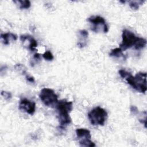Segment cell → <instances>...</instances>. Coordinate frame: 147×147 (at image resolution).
Here are the masks:
<instances>
[{
    "label": "cell",
    "mask_w": 147,
    "mask_h": 147,
    "mask_svg": "<svg viewBox=\"0 0 147 147\" xmlns=\"http://www.w3.org/2000/svg\"><path fill=\"white\" fill-rule=\"evenodd\" d=\"M130 111L133 114H137L138 113V109L137 107L134 106H131L130 107Z\"/></svg>",
    "instance_id": "ac0fdd59"
},
{
    "label": "cell",
    "mask_w": 147,
    "mask_h": 147,
    "mask_svg": "<svg viewBox=\"0 0 147 147\" xmlns=\"http://www.w3.org/2000/svg\"><path fill=\"white\" fill-rule=\"evenodd\" d=\"M26 79L28 82H30V83H34L35 82L34 78L30 75H26Z\"/></svg>",
    "instance_id": "d6986e66"
},
{
    "label": "cell",
    "mask_w": 147,
    "mask_h": 147,
    "mask_svg": "<svg viewBox=\"0 0 147 147\" xmlns=\"http://www.w3.org/2000/svg\"><path fill=\"white\" fill-rule=\"evenodd\" d=\"M146 44V39L142 38V37H138L135 44H134V48L136 49H140L145 47Z\"/></svg>",
    "instance_id": "5bb4252c"
},
{
    "label": "cell",
    "mask_w": 147,
    "mask_h": 147,
    "mask_svg": "<svg viewBox=\"0 0 147 147\" xmlns=\"http://www.w3.org/2000/svg\"><path fill=\"white\" fill-rule=\"evenodd\" d=\"M19 109L30 115H33L36 110V103L28 99H22L19 103Z\"/></svg>",
    "instance_id": "ba28073f"
},
{
    "label": "cell",
    "mask_w": 147,
    "mask_h": 147,
    "mask_svg": "<svg viewBox=\"0 0 147 147\" xmlns=\"http://www.w3.org/2000/svg\"><path fill=\"white\" fill-rule=\"evenodd\" d=\"M110 56L115 57H123L125 59V56L123 53L122 50L120 48H116L112 49L109 54Z\"/></svg>",
    "instance_id": "4fadbf2b"
},
{
    "label": "cell",
    "mask_w": 147,
    "mask_h": 147,
    "mask_svg": "<svg viewBox=\"0 0 147 147\" xmlns=\"http://www.w3.org/2000/svg\"><path fill=\"white\" fill-rule=\"evenodd\" d=\"M1 95L3 96V98L7 100H10L11 98V94L10 92L6 91H1Z\"/></svg>",
    "instance_id": "e0dca14e"
},
{
    "label": "cell",
    "mask_w": 147,
    "mask_h": 147,
    "mask_svg": "<svg viewBox=\"0 0 147 147\" xmlns=\"http://www.w3.org/2000/svg\"><path fill=\"white\" fill-rule=\"evenodd\" d=\"M144 1H129V6L133 10H137L138 9L140 5H142L144 3Z\"/></svg>",
    "instance_id": "9a60e30c"
},
{
    "label": "cell",
    "mask_w": 147,
    "mask_h": 147,
    "mask_svg": "<svg viewBox=\"0 0 147 147\" xmlns=\"http://www.w3.org/2000/svg\"><path fill=\"white\" fill-rule=\"evenodd\" d=\"M20 40L23 45L31 51H34L37 46V41L29 35H21L20 36Z\"/></svg>",
    "instance_id": "9c48e42d"
},
{
    "label": "cell",
    "mask_w": 147,
    "mask_h": 147,
    "mask_svg": "<svg viewBox=\"0 0 147 147\" xmlns=\"http://www.w3.org/2000/svg\"><path fill=\"white\" fill-rule=\"evenodd\" d=\"M1 38L2 42L5 45H9L10 42L14 41L17 39V36L12 33H2L1 34Z\"/></svg>",
    "instance_id": "30bf717a"
},
{
    "label": "cell",
    "mask_w": 147,
    "mask_h": 147,
    "mask_svg": "<svg viewBox=\"0 0 147 147\" xmlns=\"http://www.w3.org/2000/svg\"><path fill=\"white\" fill-rule=\"evenodd\" d=\"M87 21L92 25L91 29L96 32L107 33L109 31V27L105 20L102 17L99 16H92L90 17Z\"/></svg>",
    "instance_id": "5b68a950"
},
{
    "label": "cell",
    "mask_w": 147,
    "mask_h": 147,
    "mask_svg": "<svg viewBox=\"0 0 147 147\" xmlns=\"http://www.w3.org/2000/svg\"><path fill=\"white\" fill-rule=\"evenodd\" d=\"M72 102L66 99L59 100L56 108L57 111V118L60 127L64 128L71 122L69 113L72 110Z\"/></svg>",
    "instance_id": "7a4b0ae2"
},
{
    "label": "cell",
    "mask_w": 147,
    "mask_h": 147,
    "mask_svg": "<svg viewBox=\"0 0 147 147\" xmlns=\"http://www.w3.org/2000/svg\"><path fill=\"white\" fill-rule=\"evenodd\" d=\"M14 3L17 5L18 7L21 9H28L30 7V2L28 0H17V1H14Z\"/></svg>",
    "instance_id": "7c38bea8"
},
{
    "label": "cell",
    "mask_w": 147,
    "mask_h": 147,
    "mask_svg": "<svg viewBox=\"0 0 147 147\" xmlns=\"http://www.w3.org/2000/svg\"><path fill=\"white\" fill-rule=\"evenodd\" d=\"M39 97L45 106L51 107H56L59 102L57 95L53 90L49 88H42L40 91Z\"/></svg>",
    "instance_id": "277c9868"
},
{
    "label": "cell",
    "mask_w": 147,
    "mask_h": 147,
    "mask_svg": "<svg viewBox=\"0 0 147 147\" xmlns=\"http://www.w3.org/2000/svg\"><path fill=\"white\" fill-rule=\"evenodd\" d=\"M119 74L121 77L125 79L127 83L137 91L145 93L146 91V73L144 72H138L133 76L130 72L125 69H120Z\"/></svg>",
    "instance_id": "6da1fadb"
},
{
    "label": "cell",
    "mask_w": 147,
    "mask_h": 147,
    "mask_svg": "<svg viewBox=\"0 0 147 147\" xmlns=\"http://www.w3.org/2000/svg\"><path fill=\"white\" fill-rule=\"evenodd\" d=\"M76 134L81 146L94 147L95 144L91 140L90 131L85 128H79L76 130Z\"/></svg>",
    "instance_id": "52a82bcc"
},
{
    "label": "cell",
    "mask_w": 147,
    "mask_h": 147,
    "mask_svg": "<svg viewBox=\"0 0 147 147\" xmlns=\"http://www.w3.org/2000/svg\"><path fill=\"white\" fill-rule=\"evenodd\" d=\"M107 117V111L100 107H96L93 109L88 114V119L93 125H104Z\"/></svg>",
    "instance_id": "3957f363"
},
{
    "label": "cell",
    "mask_w": 147,
    "mask_h": 147,
    "mask_svg": "<svg viewBox=\"0 0 147 147\" xmlns=\"http://www.w3.org/2000/svg\"><path fill=\"white\" fill-rule=\"evenodd\" d=\"M138 37H137L131 31L124 29L122 32V40L119 45L120 48L123 51L134 47Z\"/></svg>",
    "instance_id": "8992f818"
},
{
    "label": "cell",
    "mask_w": 147,
    "mask_h": 147,
    "mask_svg": "<svg viewBox=\"0 0 147 147\" xmlns=\"http://www.w3.org/2000/svg\"><path fill=\"white\" fill-rule=\"evenodd\" d=\"M33 58H34V59L37 60H39L40 59V55L39 53H35L33 56Z\"/></svg>",
    "instance_id": "ffe728a7"
},
{
    "label": "cell",
    "mask_w": 147,
    "mask_h": 147,
    "mask_svg": "<svg viewBox=\"0 0 147 147\" xmlns=\"http://www.w3.org/2000/svg\"><path fill=\"white\" fill-rule=\"evenodd\" d=\"M42 57L45 60L48 61H52L54 58L52 52L49 51H47L45 52H44L42 55Z\"/></svg>",
    "instance_id": "2e32d148"
},
{
    "label": "cell",
    "mask_w": 147,
    "mask_h": 147,
    "mask_svg": "<svg viewBox=\"0 0 147 147\" xmlns=\"http://www.w3.org/2000/svg\"><path fill=\"white\" fill-rule=\"evenodd\" d=\"M79 40L78 45L80 48H83L87 45V39L88 38V33L86 30H80L79 31Z\"/></svg>",
    "instance_id": "8fae6325"
}]
</instances>
